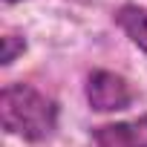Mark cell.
<instances>
[{"label":"cell","mask_w":147,"mask_h":147,"mask_svg":"<svg viewBox=\"0 0 147 147\" xmlns=\"http://www.w3.org/2000/svg\"><path fill=\"white\" fill-rule=\"evenodd\" d=\"M26 52V40L20 38V35H15V32H9V35H3V52H0V63L3 66H9L18 55H23Z\"/></svg>","instance_id":"5b68a950"},{"label":"cell","mask_w":147,"mask_h":147,"mask_svg":"<svg viewBox=\"0 0 147 147\" xmlns=\"http://www.w3.org/2000/svg\"><path fill=\"white\" fill-rule=\"evenodd\" d=\"M95 147H147V115L92 127Z\"/></svg>","instance_id":"3957f363"},{"label":"cell","mask_w":147,"mask_h":147,"mask_svg":"<svg viewBox=\"0 0 147 147\" xmlns=\"http://www.w3.org/2000/svg\"><path fill=\"white\" fill-rule=\"evenodd\" d=\"M3 3H20V0H3Z\"/></svg>","instance_id":"8992f818"},{"label":"cell","mask_w":147,"mask_h":147,"mask_svg":"<svg viewBox=\"0 0 147 147\" xmlns=\"http://www.w3.org/2000/svg\"><path fill=\"white\" fill-rule=\"evenodd\" d=\"M0 121L9 136L43 141L58 127V104L32 84H6L0 90Z\"/></svg>","instance_id":"6da1fadb"},{"label":"cell","mask_w":147,"mask_h":147,"mask_svg":"<svg viewBox=\"0 0 147 147\" xmlns=\"http://www.w3.org/2000/svg\"><path fill=\"white\" fill-rule=\"evenodd\" d=\"M115 23H118L121 32L147 55V6L124 3V6L115 12Z\"/></svg>","instance_id":"277c9868"},{"label":"cell","mask_w":147,"mask_h":147,"mask_svg":"<svg viewBox=\"0 0 147 147\" xmlns=\"http://www.w3.org/2000/svg\"><path fill=\"white\" fill-rule=\"evenodd\" d=\"M87 101L95 113H115V110H127L136 98L130 81L118 72H110V69H95L90 72L87 78Z\"/></svg>","instance_id":"7a4b0ae2"}]
</instances>
